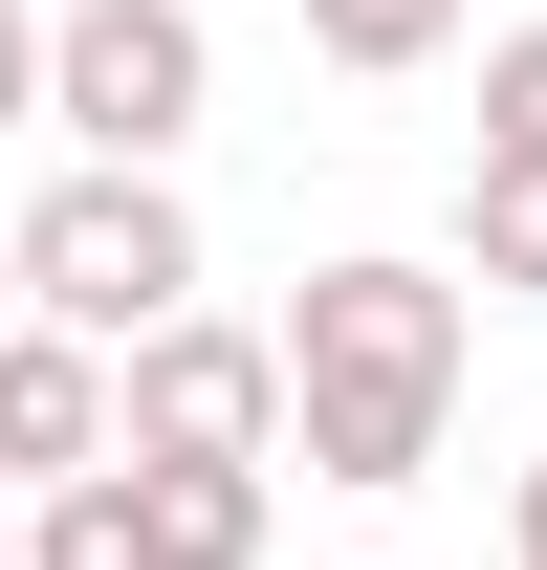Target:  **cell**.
<instances>
[{"label": "cell", "instance_id": "obj_1", "mask_svg": "<svg viewBox=\"0 0 547 570\" xmlns=\"http://www.w3.org/2000/svg\"><path fill=\"white\" fill-rule=\"evenodd\" d=\"M438 439H460V285L395 264V242L307 264L285 285V461L395 504V483H438Z\"/></svg>", "mask_w": 547, "mask_h": 570}, {"label": "cell", "instance_id": "obj_4", "mask_svg": "<svg viewBox=\"0 0 547 570\" xmlns=\"http://www.w3.org/2000/svg\"><path fill=\"white\" fill-rule=\"evenodd\" d=\"M132 461H285V330H132Z\"/></svg>", "mask_w": 547, "mask_h": 570}, {"label": "cell", "instance_id": "obj_8", "mask_svg": "<svg viewBox=\"0 0 547 570\" xmlns=\"http://www.w3.org/2000/svg\"><path fill=\"white\" fill-rule=\"evenodd\" d=\"M153 504H176V570H263V461H153Z\"/></svg>", "mask_w": 547, "mask_h": 570}, {"label": "cell", "instance_id": "obj_11", "mask_svg": "<svg viewBox=\"0 0 547 570\" xmlns=\"http://www.w3.org/2000/svg\"><path fill=\"white\" fill-rule=\"evenodd\" d=\"M44 67H67V0H0V132H44Z\"/></svg>", "mask_w": 547, "mask_h": 570}, {"label": "cell", "instance_id": "obj_12", "mask_svg": "<svg viewBox=\"0 0 547 570\" xmlns=\"http://www.w3.org/2000/svg\"><path fill=\"white\" fill-rule=\"evenodd\" d=\"M504 549H526V570H547V461H526V483H504Z\"/></svg>", "mask_w": 547, "mask_h": 570}, {"label": "cell", "instance_id": "obj_5", "mask_svg": "<svg viewBox=\"0 0 547 570\" xmlns=\"http://www.w3.org/2000/svg\"><path fill=\"white\" fill-rule=\"evenodd\" d=\"M88 461H132V352H88V330H0V483L44 504V483H88Z\"/></svg>", "mask_w": 547, "mask_h": 570}, {"label": "cell", "instance_id": "obj_9", "mask_svg": "<svg viewBox=\"0 0 547 570\" xmlns=\"http://www.w3.org/2000/svg\"><path fill=\"white\" fill-rule=\"evenodd\" d=\"M307 45H329L350 88H395V67H438V45H460V0H307Z\"/></svg>", "mask_w": 547, "mask_h": 570}, {"label": "cell", "instance_id": "obj_13", "mask_svg": "<svg viewBox=\"0 0 547 570\" xmlns=\"http://www.w3.org/2000/svg\"><path fill=\"white\" fill-rule=\"evenodd\" d=\"M0 330H22V219H0Z\"/></svg>", "mask_w": 547, "mask_h": 570}, {"label": "cell", "instance_id": "obj_14", "mask_svg": "<svg viewBox=\"0 0 547 570\" xmlns=\"http://www.w3.org/2000/svg\"><path fill=\"white\" fill-rule=\"evenodd\" d=\"M0 570H22V549H0Z\"/></svg>", "mask_w": 547, "mask_h": 570}, {"label": "cell", "instance_id": "obj_6", "mask_svg": "<svg viewBox=\"0 0 547 570\" xmlns=\"http://www.w3.org/2000/svg\"><path fill=\"white\" fill-rule=\"evenodd\" d=\"M22 570H176V504H153V461H88V483H44Z\"/></svg>", "mask_w": 547, "mask_h": 570}, {"label": "cell", "instance_id": "obj_3", "mask_svg": "<svg viewBox=\"0 0 547 570\" xmlns=\"http://www.w3.org/2000/svg\"><path fill=\"white\" fill-rule=\"evenodd\" d=\"M198 110H219V22L198 0H67V67H44L67 154H198Z\"/></svg>", "mask_w": 547, "mask_h": 570}, {"label": "cell", "instance_id": "obj_7", "mask_svg": "<svg viewBox=\"0 0 547 570\" xmlns=\"http://www.w3.org/2000/svg\"><path fill=\"white\" fill-rule=\"evenodd\" d=\"M460 264L504 307H547V154H460Z\"/></svg>", "mask_w": 547, "mask_h": 570}, {"label": "cell", "instance_id": "obj_10", "mask_svg": "<svg viewBox=\"0 0 547 570\" xmlns=\"http://www.w3.org/2000/svg\"><path fill=\"white\" fill-rule=\"evenodd\" d=\"M481 154H547V22L481 45Z\"/></svg>", "mask_w": 547, "mask_h": 570}, {"label": "cell", "instance_id": "obj_2", "mask_svg": "<svg viewBox=\"0 0 547 570\" xmlns=\"http://www.w3.org/2000/svg\"><path fill=\"white\" fill-rule=\"evenodd\" d=\"M22 307L88 330V352H132L198 307V198H176V154H67L44 198H22Z\"/></svg>", "mask_w": 547, "mask_h": 570}]
</instances>
